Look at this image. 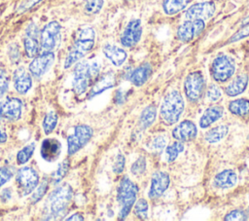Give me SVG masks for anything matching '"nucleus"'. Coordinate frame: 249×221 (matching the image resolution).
Wrapping results in <instances>:
<instances>
[{
    "label": "nucleus",
    "mask_w": 249,
    "mask_h": 221,
    "mask_svg": "<svg viewBox=\"0 0 249 221\" xmlns=\"http://www.w3.org/2000/svg\"><path fill=\"white\" fill-rule=\"evenodd\" d=\"M48 187H49V181L45 178L38 187H36L35 191L32 193L31 197H30V203L32 204L37 203L38 202H40L42 200V198L46 195L47 191H48Z\"/></svg>",
    "instance_id": "34"
},
{
    "label": "nucleus",
    "mask_w": 249,
    "mask_h": 221,
    "mask_svg": "<svg viewBox=\"0 0 249 221\" xmlns=\"http://www.w3.org/2000/svg\"><path fill=\"white\" fill-rule=\"evenodd\" d=\"M230 112L233 115L239 117L249 116V99L246 98H237L231 100L228 104Z\"/></svg>",
    "instance_id": "27"
},
{
    "label": "nucleus",
    "mask_w": 249,
    "mask_h": 221,
    "mask_svg": "<svg viewBox=\"0 0 249 221\" xmlns=\"http://www.w3.org/2000/svg\"><path fill=\"white\" fill-rule=\"evenodd\" d=\"M142 35V26L139 19L130 20L125 26L122 36L121 43L124 47H133L136 45Z\"/></svg>",
    "instance_id": "15"
},
{
    "label": "nucleus",
    "mask_w": 249,
    "mask_h": 221,
    "mask_svg": "<svg viewBox=\"0 0 249 221\" xmlns=\"http://www.w3.org/2000/svg\"><path fill=\"white\" fill-rule=\"evenodd\" d=\"M93 134L92 129L88 125H78L74 128V131L67 137V153L74 155L82 149L91 138Z\"/></svg>",
    "instance_id": "8"
},
{
    "label": "nucleus",
    "mask_w": 249,
    "mask_h": 221,
    "mask_svg": "<svg viewBox=\"0 0 249 221\" xmlns=\"http://www.w3.org/2000/svg\"><path fill=\"white\" fill-rule=\"evenodd\" d=\"M182 151H184V142L182 141H174L172 144L168 145L165 148V154H166V158L167 161L169 163L173 162L179 155V153H181Z\"/></svg>",
    "instance_id": "32"
},
{
    "label": "nucleus",
    "mask_w": 249,
    "mask_h": 221,
    "mask_svg": "<svg viewBox=\"0 0 249 221\" xmlns=\"http://www.w3.org/2000/svg\"><path fill=\"white\" fill-rule=\"evenodd\" d=\"M169 175L164 171H156L151 178V186L149 190V198L157 199L163 194L169 186Z\"/></svg>",
    "instance_id": "17"
},
{
    "label": "nucleus",
    "mask_w": 249,
    "mask_h": 221,
    "mask_svg": "<svg viewBox=\"0 0 249 221\" xmlns=\"http://www.w3.org/2000/svg\"><path fill=\"white\" fill-rule=\"evenodd\" d=\"M7 138H8V135H7L6 131L4 130L3 127L0 125V144H1V143L6 142Z\"/></svg>",
    "instance_id": "50"
},
{
    "label": "nucleus",
    "mask_w": 249,
    "mask_h": 221,
    "mask_svg": "<svg viewBox=\"0 0 249 221\" xmlns=\"http://www.w3.org/2000/svg\"><path fill=\"white\" fill-rule=\"evenodd\" d=\"M215 13V4L213 2H202L191 6L186 12L188 19H208Z\"/></svg>",
    "instance_id": "16"
},
{
    "label": "nucleus",
    "mask_w": 249,
    "mask_h": 221,
    "mask_svg": "<svg viewBox=\"0 0 249 221\" xmlns=\"http://www.w3.org/2000/svg\"><path fill=\"white\" fill-rule=\"evenodd\" d=\"M54 54L49 51H46L45 53L39 55H36L35 57H33V60L29 63V72L37 78L43 76L51 68L54 61Z\"/></svg>",
    "instance_id": "13"
},
{
    "label": "nucleus",
    "mask_w": 249,
    "mask_h": 221,
    "mask_svg": "<svg viewBox=\"0 0 249 221\" xmlns=\"http://www.w3.org/2000/svg\"><path fill=\"white\" fill-rule=\"evenodd\" d=\"M165 145H166V139L162 135H159L151 141V148L157 152L159 151L160 152L165 147Z\"/></svg>",
    "instance_id": "44"
},
{
    "label": "nucleus",
    "mask_w": 249,
    "mask_h": 221,
    "mask_svg": "<svg viewBox=\"0 0 249 221\" xmlns=\"http://www.w3.org/2000/svg\"><path fill=\"white\" fill-rule=\"evenodd\" d=\"M35 150V144L31 143L26 146H24L22 149H20L17 154V162L18 165H23L27 163L30 158L32 157Z\"/></svg>",
    "instance_id": "33"
},
{
    "label": "nucleus",
    "mask_w": 249,
    "mask_h": 221,
    "mask_svg": "<svg viewBox=\"0 0 249 221\" xmlns=\"http://www.w3.org/2000/svg\"><path fill=\"white\" fill-rule=\"evenodd\" d=\"M235 71V63L231 57L226 55H218L211 65V73L217 82L228 81Z\"/></svg>",
    "instance_id": "9"
},
{
    "label": "nucleus",
    "mask_w": 249,
    "mask_h": 221,
    "mask_svg": "<svg viewBox=\"0 0 249 221\" xmlns=\"http://www.w3.org/2000/svg\"><path fill=\"white\" fill-rule=\"evenodd\" d=\"M249 35V23L244 25L238 32H236L230 40V42H235L237 40H240L244 37H247Z\"/></svg>",
    "instance_id": "46"
},
{
    "label": "nucleus",
    "mask_w": 249,
    "mask_h": 221,
    "mask_svg": "<svg viewBox=\"0 0 249 221\" xmlns=\"http://www.w3.org/2000/svg\"><path fill=\"white\" fill-rule=\"evenodd\" d=\"M146 169V160L144 157L140 156L131 166L130 167V171L133 175L135 176H139L141 174L144 173Z\"/></svg>",
    "instance_id": "38"
},
{
    "label": "nucleus",
    "mask_w": 249,
    "mask_h": 221,
    "mask_svg": "<svg viewBox=\"0 0 249 221\" xmlns=\"http://www.w3.org/2000/svg\"><path fill=\"white\" fill-rule=\"evenodd\" d=\"M102 51L105 56L109 58L111 62L116 66H121L126 59V53L118 46L106 44L103 46Z\"/></svg>",
    "instance_id": "24"
},
{
    "label": "nucleus",
    "mask_w": 249,
    "mask_h": 221,
    "mask_svg": "<svg viewBox=\"0 0 249 221\" xmlns=\"http://www.w3.org/2000/svg\"><path fill=\"white\" fill-rule=\"evenodd\" d=\"M39 29L34 22H30L25 29V36L23 38V48L25 55L29 58H33L38 55L39 46Z\"/></svg>",
    "instance_id": "14"
},
{
    "label": "nucleus",
    "mask_w": 249,
    "mask_h": 221,
    "mask_svg": "<svg viewBox=\"0 0 249 221\" xmlns=\"http://www.w3.org/2000/svg\"><path fill=\"white\" fill-rule=\"evenodd\" d=\"M13 81L16 91L21 94L26 93L32 87L31 76L24 67H18L14 71Z\"/></svg>",
    "instance_id": "20"
},
{
    "label": "nucleus",
    "mask_w": 249,
    "mask_h": 221,
    "mask_svg": "<svg viewBox=\"0 0 249 221\" xmlns=\"http://www.w3.org/2000/svg\"><path fill=\"white\" fill-rule=\"evenodd\" d=\"M42 0H21L20 3L18 6V13H24L31 8H33L35 5L40 3Z\"/></svg>",
    "instance_id": "43"
},
{
    "label": "nucleus",
    "mask_w": 249,
    "mask_h": 221,
    "mask_svg": "<svg viewBox=\"0 0 249 221\" xmlns=\"http://www.w3.org/2000/svg\"><path fill=\"white\" fill-rule=\"evenodd\" d=\"M248 85V76L246 74H240L236 76L225 89V92L229 96H236L242 93Z\"/></svg>",
    "instance_id": "26"
},
{
    "label": "nucleus",
    "mask_w": 249,
    "mask_h": 221,
    "mask_svg": "<svg viewBox=\"0 0 249 221\" xmlns=\"http://www.w3.org/2000/svg\"><path fill=\"white\" fill-rule=\"evenodd\" d=\"M237 182V174L232 169H225L219 172L213 180V185L219 189H229Z\"/></svg>",
    "instance_id": "22"
},
{
    "label": "nucleus",
    "mask_w": 249,
    "mask_h": 221,
    "mask_svg": "<svg viewBox=\"0 0 249 221\" xmlns=\"http://www.w3.org/2000/svg\"><path fill=\"white\" fill-rule=\"evenodd\" d=\"M61 40V25L56 20L50 21L40 31V45L45 51L53 52Z\"/></svg>",
    "instance_id": "7"
},
{
    "label": "nucleus",
    "mask_w": 249,
    "mask_h": 221,
    "mask_svg": "<svg viewBox=\"0 0 249 221\" xmlns=\"http://www.w3.org/2000/svg\"><path fill=\"white\" fill-rule=\"evenodd\" d=\"M115 84H116V76L113 72H107L103 74L101 77L96 79L95 82L92 84V87L89 92V98H91L103 92L105 90L112 88Z\"/></svg>",
    "instance_id": "21"
},
{
    "label": "nucleus",
    "mask_w": 249,
    "mask_h": 221,
    "mask_svg": "<svg viewBox=\"0 0 249 221\" xmlns=\"http://www.w3.org/2000/svg\"><path fill=\"white\" fill-rule=\"evenodd\" d=\"M138 193L137 186L127 177H124L118 187L117 200L121 203L122 208L119 216L121 219H124L130 212Z\"/></svg>",
    "instance_id": "5"
},
{
    "label": "nucleus",
    "mask_w": 249,
    "mask_h": 221,
    "mask_svg": "<svg viewBox=\"0 0 249 221\" xmlns=\"http://www.w3.org/2000/svg\"><path fill=\"white\" fill-rule=\"evenodd\" d=\"M124 157L122 153H119L116 157L114 166H113V170L115 173H121L124 170Z\"/></svg>",
    "instance_id": "45"
},
{
    "label": "nucleus",
    "mask_w": 249,
    "mask_h": 221,
    "mask_svg": "<svg viewBox=\"0 0 249 221\" xmlns=\"http://www.w3.org/2000/svg\"><path fill=\"white\" fill-rule=\"evenodd\" d=\"M185 102L178 91L169 92L163 98L160 105V117L166 125L177 123L184 111Z\"/></svg>",
    "instance_id": "4"
},
{
    "label": "nucleus",
    "mask_w": 249,
    "mask_h": 221,
    "mask_svg": "<svg viewBox=\"0 0 249 221\" xmlns=\"http://www.w3.org/2000/svg\"><path fill=\"white\" fill-rule=\"evenodd\" d=\"M151 74H152L151 65L149 63H143L131 72V74L129 75V80L134 86L140 87L147 82Z\"/></svg>",
    "instance_id": "25"
},
{
    "label": "nucleus",
    "mask_w": 249,
    "mask_h": 221,
    "mask_svg": "<svg viewBox=\"0 0 249 221\" xmlns=\"http://www.w3.org/2000/svg\"><path fill=\"white\" fill-rule=\"evenodd\" d=\"M69 167H70L69 161H68V159H65L63 162H61L58 165L57 168L51 174L50 183L53 185L58 184L64 178V176L67 174Z\"/></svg>",
    "instance_id": "31"
},
{
    "label": "nucleus",
    "mask_w": 249,
    "mask_h": 221,
    "mask_svg": "<svg viewBox=\"0 0 249 221\" xmlns=\"http://www.w3.org/2000/svg\"><path fill=\"white\" fill-rule=\"evenodd\" d=\"M245 219H247L246 214L241 209L231 210L225 216V220L227 221H236V220H245Z\"/></svg>",
    "instance_id": "42"
},
{
    "label": "nucleus",
    "mask_w": 249,
    "mask_h": 221,
    "mask_svg": "<svg viewBox=\"0 0 249 221\" xmlns=\"http://www.w3.org/2000/svg\"><path fill=\"white\" fill-rule=\"evenodd\" d=\"M221 96H222V92H221V90L218 88V86L212 84L207 88L206 97L209 101L215 102V101L219 100L221 98Z\"/></svg>",
    "instance_id": "40"
},
{
    "label": "nucleus",
    "mask_w": 249,
    "mask_h": 221,
    "mask_svg": "<svg viewBox=\"0 0 249 221\" xmlns=\"http://www.w3.org/2000/svg\"><path fill=\"white\" fill-rule=\"evenodd\" d=\"M22 102L18 97H9L0 101V121L15 122L20 119Z\"/></svg>",
    "instance_id": "11"
},
{
    "label": "nucleus",
    "mask_w": 249,
    "mask_h": 221,
    "mask_svg": "<svg viewBox=\"0 0 249 221\" xmlns=\"http://www.w3.org/2000/svg\"><path fill=\"white\" fill-rule=\"evenodd\" d=\"M16 183L21 197L31 194L39 184L38 172L30 166H23L17 171Z\"/></svg>",
    "instance_id": "6"
},
{
    "label": "nucleus",
    "mask_w": 249,
    "mask_h": 221,
    "mask_svg": "<svg viewBox=\"0 0 249 221\" xmlns=\"http://www.w3.org/2000/svg\"><path fill=\"white\" fill-rule=\"evenodd\" d=\"M95 32L91 27H82L77 30L74 43L70 48L65 60L64 68L67 69L84 57L94 46Z\"/></svg>",
    "instance_id": "2"
},
{
    "label": "nucleus",
    "mask_w": 249,
    "mask_h": 221,
    "mask_svg": "<svg viewBox=\"0 0 249 221\" xmlns=\"http://www.w3.org/2000/svg\"><path fill=\"white\" fill-rule=\"evenodd\" d=\"M197 134L196 126L189 120L182 121L172 129V136L178 141L187 142L196 138Z\"/></svg>",
    "instance_id": "18"
},
{
    "label": "nucleus",
    "mask_w": 249,
    "mask_h": 221,
    "mask_svg": "<svg viewBox=\"0 0 249 221\" xmlns=\"http://www.w3.org/2000/svg\"><path fill=\"white\" fill-rule=\"evenodd\" d=\"M11 197H12V190H11V188H6V189H4V190L1 192L0 199L2 200L3 203L10 201Z\"/></svg>",
    "instance_id": "48"
},
{
    "label": "nucleus",
    "mask_w": 249,
    "mask_h": 221,
    "mask_svg": "<svg viewBox=\"0 0 249 221\" xmlns=\"http://www.w3.org/2000/svg\"><path fill=\"white\" fill-rule=\"evenodd\" d=\"M67 221H70V220H76V221H83L84 220V217H83V215L81 214V213H74V214H72L70 217H68L67 219H66Z\"/></svg>",
    "instance_id": "49"
},
{
    "label": "nucleus",
    "mask_w": 249,
    "mask_h": 221,
    "mask_svg": "<svg viewBox=\"0 0 249 221\" xmlns=\"http://www.w3.org/2000/svg\"><path fill=\"white\" fill-rule=\"evenodd\" d=\"M205 23L202 19H188L179 26L177 37L182 42H190L202 32Z\"/></svg>",
    "instance_id": "12"
},
{
    "label": "nucleus",
    "mask_w": 249,
    "mask_h": 221,
    "mask_svg": "<svg viewBox=\"0 0 249 221\" xmlns=\"http://www.w3.org/2000/svg\"><path fill=\"white\" fill-rule=\"evenodd\" d=\"M224 114V108L220 105H211L209 106L202 114L199 120V126L202 129H206L211 126L213 123L222 118Z\"/></svg>",
    "instance_id": "23"
},
{
    "label": "nucleus",
    "mask_w": 249,
    "mask_h": 221,
    "mask_svg": "<svg viewBox=\"0 0 249 221\" xmlns=\"http://www.w3.org/2000/svg\"><path fill=\"white\" fill-rule=\"evenodd\" d=\"M99 64L96 61H79L73 72V90L78 94H83L88 88L98 78Z\"/></svg>",
    "instance_id": "3"
},
{
    "label": "nucleus",
    "mask_w": 249,
    "mask_h": 221,
    "mask_svg": "<svg viewBox=\"0 0 249 221\" xmlns=\"http://www.w3.org/2000/svg\"><path fill=\"white\" fill-rule=\"evenodd\" d=\"M72 197L73 190L70 185L63 184L56 187L45 203V219L56 220L65 216Z\"/></svg>",
    "instance_id": "1"
},
{
    "label": "nucleus",
    "mask_w": 249,
    "mask_h": 221,
    "mask_svg": "<svg viewBox=\"0 0 249 221\" xmlns=\"http://www.w3.org/2000/svg\"><path fill=\"white\" fill-rule=\"evenodd\" d=\"M61 153V143L53 137L46 138L41 144L40 154L44 161L48 163L54 162Z\"/></svg>",
    "instance_id": "19"
},
{
    "label": "nucleus",
    "mask_w": 249,
    "mask_h": 221,
    "mask_svg": "<svg viewBox=\"0 0 249 221\" xmlns=\"http://www.w3.org/2000/svg\"><path fill=\"white\" fill-rule=\"evenodd\" d=\"M247 23H249V16H248L246 18H244V19L242 20V22H241L242 25H245V24H247Z\"/></svg>",
    "instance_id": "51"
},
{
    "label": "nucleus",
    "mask_w": 249,
    "mask_h": 221,
    "mask_svg": "<svg viewBox=\"0 0 249 221\" xmlns=\"http://www.w3.org/2000/svg\"><path fill=\"white\" fill-rule=\"evenodd\" d=\"M103 6V0H86L85 1V12L88 15L97 14Z\"/></svg>",
    "instance_id": "37"
},
{
    "label": "nucleus",
    "mask_w": 249,
    "mask_h": 221,
    "mask_svg": "<svg viewBox=\"0 0 249 221\" xmlns=\"http://www.w3.org/2000/svg\"><path fill=\"white\" fill-rule=\"evenodd\" d=\"M156 117H157V108L153 104L145 107L141 112L140 120H139L141 128L146 129L150 127L155 122Z\"/></svg>",
    "instance_id": "30"
},
{
    "label": "nucleus",
    "mask_w": 249,
    "mask_h": 221,
    "mask_svg": "<svg viewBox=\"0 0 249 221\" xmlns=\"http://www.w3.org/2000/svg\"><path fill=\"white\" fill-rule=\"evenodd\" d=\"M191 0H164L162 8L165 14L175 15L186 8Z\"/></svg>",
    "instance_id": "29"
},
{
    "label": "nucleus",
    "mask_w": 249,
    "mask_h": 221,
    "mask_svg": "<svg viewBox=\"0 0 249 221\" xmlns=\"http://www.w3.org/2000/svg\"><path fill=\"white\" fill-rule=\"evenodd\" d=\"M57 124V115L54 112H49L46 114L43 120V129L46 134H50L56 127Z\"/></svg>",
    "instance_id": "35"
},
{
    "label": "nucleus",
    "mask_w": 249,
    "mask_h": 221,
    "mask_svg": "<svg viewBox=\"0 0 249 221\" xmlns=\"http://www.w3.org/2000/svg\"><path fill=\"white\" fill-rule=\"evenodd\" d=\"M134 213L139 219H147L148 203L145 199H139L134 204Z\"/></svg>",
    "instance_id": "36"
},
{
    "label": "nucleus",
    "mask_w": 249,
    "mask_h": 221,
    "mask_svg": "<svg viewBox=\"0 0 249 221\" xmlns=\"http://www.w3.org/2000/svg\"><path fill=\"white\" fill-rule=\"evenodd\" d=\"M229 131V127L226 125H219L205 133V140L209 143H216L222 140Z\"/></svg>",
    "instance_id": "28"
},
{
    "label": "nucleus",
    "mask_w": 249,
    "mask_h": 221,
    "mask_svg": "<svg viewBox=\"0 0 249 221\" xmlns=\"http://www.w3.org/2000/svg\"><path fill=\"white\" fill-rule=\"evenodd\" d=\"M15 174L14 167L9 166H4L0 167V188L12 179Z\"/></svg>",
    "instance_id": "39"
},
{
    "label": "nucleus",
    "mask_w": 249,
    "mask_h": 221,
    "mask_svg": "<svg viewBox=\"0 0 249 221\" xmlns=\"http://www.w3.org/2000/svg\"><path fill=\"white\" fill-rule=\"evenodd\" d=\"M9 56L13 61H16L19 58V51H18V47L17 44H12L9 47V51H8Z\"/></svg>",
    "instance_id": "47"
},
{
    "label": "nucleus",
    "mask_w": 249,
    "mask_h": 221,
    "mask_svg": "<svg viewBox=\"0 0 249 221\" xmlns=\"http://www.w3.org/2000/svg\"><path fill=\"white\" fill-rule=\"evenodd\" d=\"M205 90V82L200 72L190 73L184 82V92L188 99L192 101L199 100Z\"/></svg>",
    "instance_id": "10"
},
{
    "label": "nucleus",
    "mask_w": 249,
    "mask_h": 221,
    "mask_svg": "<svg viewBox=\"0 0 249 221\" xmlns=\"http://www.w3.org/2000/svg\"><path fill=\"white\" fill-rule=\"evenodd\" d=\"M9 89V75L6 70L0 68V96H2Z\"/></svg>",
    "instance_id": "41"
}]
</instances>
